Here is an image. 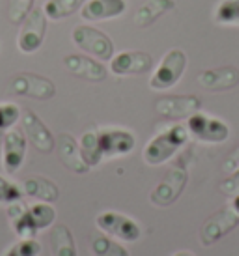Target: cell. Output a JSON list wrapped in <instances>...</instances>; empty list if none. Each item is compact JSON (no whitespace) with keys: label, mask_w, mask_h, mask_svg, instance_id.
Masks as SVG:
<instances>
[{"label":"cell","mask_w":239,"mask_h":256,"mask_svg":"<svg viewBox=\"0 0 239 256\" xmlns=\"http://www.w3.org/2000/svg\"><path fill=\"white\" fill-rule=\"evenodd\" d=\"M155 60L150 52L144 50H124L114 54L108 66V72L116 77H134V75H146L154 70Z\"/></svg>","instance_id":"obj_10"},{"label":"cell","mask_w":239,"mask_h":256,"mask_svg":"<svg viewBox=\"0 0 239 256\" xmlns=\"http://www.w3.org/2000/svg\"><path fill=\"white\" fill-rule=\"evenodd\" d=\"M36 0H10L8 6V19L15 26H21L22 21L30 15V12L34 10Z\"/></svg>","instance_id":"obj_28"},{"label":"cell","mask_w":239,"mask_h":256,"mask_svg":"<svg viewBox=\"0 0 239 256\" xmlns=\"http://www.w3.org/2000/svg\"><path fill=\"white\" fill-rule=\"evenodd\" d=\"M8 215H10V220H12V228H14L15 234L19 236V240L36 238L38 228H36L34 220L30 217L28 206L22 200L15 202V204H10L8 206Z\"/></svg>","instance_id":"obj_21"},{"label":"cell","mask_w":239,"mask_h":256,"mask_svg":"<svg viewBox=\"0 0 239 256\" xmlns=\"http://www.w3.org/2000/svg\"><path fill=\"white\" fill-rule=\"evenodd\" d=\"M234 210V212H236V214L239 215V194H236V196H234V200H232V206H230Z\"/></svg>","instance_id":"obj_34"},{"label":"cell","mask_w":239,"mask_h":256,"mask_svg":"<svg viewBox=\"0 0 239 256\" xmlns=\"http://www.w3.org/2000/svg\"><path fill=\"white\" fill-rule=\"evenodd\" d=\"M47 26H49V17L45 15L43 8H34L21 24L19 36H17V49L22 54L38 52L45 43Z\"/></svg>","instance_id":"obj_5"},{"label":"cell","mask_w":239,"mask_h":256,"mask_svg":"<svg viewBox=\"0 0 239 256\" xmlns=\"http://www.w3.org/2000/svg\"><path fill=\"white\" fill-rule=\"evenodd\" d=\"M239 226V215L234 212L232 208L218 210L217 214H213L210 219L206 220L200 228V245L202 247H211L218 243L222 238L234 232Z\"/></svg>","instance_id":"obj_9"},{"label":"cell","mask_w":239,"mask_h":256,"mask_svg":"<svg viewBox=\"0 0 239 256\" xmlns=\"http://www.w3.org/2000/svg\"><path fill=\"white\" fill-rule=\"evenodd\" d=\"M86 0H47L43 12L50 21H62L71 15L80 14Z\"/></svg>","instance_id":"obj_24"},{"label":"cell","mask_w":239,"mask_h":256,"mask_svg":"<svg viewBox=\"0 0 239 256\" xmlns=\"http://www.w3.org/2000/svg\"><path fill=\"white\" fill-rule=\"evenodd\" d=\"M58 154H60V161L66 168H70L75 174H86L90 170L88 163L84 161V157L80 154V146L78 140H75V136H71L70 133H62L58 136Z\"/></svg>","instance_id":"obj_18"},{"label":"cell","mask_w":239,"mask_h":256,"mask_svg":"<svg viewBox=\"0 0 239 256\" xmlns=\"http://www.w3.org/2000/svg\"><path fill=\"white\" fill-rule=\"evenodd\" d=\"M196 82L208 92H228L239 86V70L234 66H222L215 70H204L198 73Z\"/></svg>","instance_id":"obj_16"},{"label":"cell","mask_w":239,"mask_h":256,"mask_svg":"<svg viewBox=\"0 0 239 256\" xmlns=\"http://www.w3.org/2000/svg\"><path fill=\"white\" fill-rule=\"evenodd\" d=\"M24 192H22L21 185L14 184L12 180L0 176V204L2 206H10L15 202H21Z\"/></svg>","instance_id":"obj_30"},{"label":"cell","mask_w":239,"mask_h":256,"mask_svg":"<svg viewBox=\"0 0 239 256\" xmlns=\"http://www.w3.org/2000/svg\"><path fill=\"white\" fill-rule=\"evenodd\" d=\"M172 256H196L194 252H190V250H180V252H176V254Z\"/></svg>","instance_id":"obj_35"},{"label":"cell","mask_w":239,"mask_h":256,"mask_svg":"<svg viewBox=\"0 0 239 256\" xmlns=\"http://www.w3.org/2000/svg\"><path fill=\"white\" fill-rule=\"evenodd\" d=\"M189 182V172H187V163L185 159H182V163L178 161L172 168L168 170V174L155 185V189L150 194V202L155 208H168L176 202L182 192L185 191Z\"/></svg>","instance_id":"obj_3"},{"label":"cell","mask_w":239,"mask_h":256,"mask_svg":"<svg viewBox=\"0 0 239 256\" xmlns=\"http://www.w3.org/2000/svg\"><path fill=\"white\" fill-rule=\"evenodd\" d=\"M50 252L52 256H78L75 238L66 224H56L50 230Z\"/></svg>","instance_id":"obj_22"},{"label":"cell","mask_w":239,"mask_h":256,"mask_svg":"<svg viewBox=\"0 0 239 256\" xmlns=\"http://www.w3.org/2000/svg\"><path fill=\"white\" fill-rule=\"evenodd\" d=\"M96 226L99 228V232L126 243L138 242L142 236V228L138 226V222L131 217H127V215L118 214V212L99 214L96 217Z\"/></svg>","instance_id":"obj_6"},{"label":"cell","mask_w":239,"mask_h":256,"mask_svg":"<svg viewBox=\"0 0 239 256\" xmlns=\"http://www.w3.org/2000/svg\"><path fill=\"white\" fill-rule=\"evenodd\" d=\"M21 107L15 103H0V135L15 128L17 122H21Z\"/></svg>","instance_id":"obj_29"},{"label":"cell","mask_w":239,"mask_h":256,"mask_svg":"<svg viewBox=\"0 0 239 256\" xmlns=\"http://www.w3.org/2000/svg\"><path fill=\"white\" fill-rule=\"evenodd\" d=\"M99 146L105 159L126 157L136 146V136L127 129H105L99 131Z\"/></svg>","instance_id":"obj_15"},{"label":"cell","mask_w":239,"mask_h":256,"mask_svg":"<svg viewBox=\"0 0 239 256\" xmlns=\"http://www.w3.org/2000/svg\"><path fill=\"white\" fill-rule=\"evenodd\" d=\"M155 112L170 120H187L200 112L202 101L198 96H164L155 101Z\"/></svg>","instance_id":"obj_12"},{"label":"cell","mask_w":239,"mask_h":256,"mask_svg":"<svg viewBox=\"0 0 239 256\" xmlns=\"http://www.w3.org/2000/svg\"><path fill=\"white\" fill-rule=\"evenodd\" d=\"M8 252H12L14 256H40L42 254V243L36 242L34 238L19 240Z\"/></svg>","instance_id":"obj_31"},{"label":"cell","mask_w":239,"mask_h":256,"mask_svg":"<svg viewBox=\"0 0 239 256\" xmlns=\"http://www.w3.org/2000/svg\"><path fill=\"white\" fill-rule=\"evenodd\" d=\"M26 150H28V140L22 131L19 129L6 131L2 142V168L12 176L17 174L24 164Z\"/></svg>","instance_id":"obj_13"},{"label":"cell","mask_w":239,"mask_h":256,"mask_svg":"<svg viewBox=\"0 0 239 256\" xmlns=\"http://www.w3.org/2000/svg\"><path fill=\"white\" fill-rule=\"evenodd\" d=\"M178 6L176 0H146L134 14L133 21L138 28H148L154 22H157L162 15L174 12Z\"/></svg>","instance_id":"obj_19"},{"label":"cell","mask_w":239,"mask_h":256,"mask_svg":"<svg viewBox=\"0 0 239 256\" xmlns=\"http://www.w3.org/2000/svg\"><path fill=\"white\" fill-rule=\"evenodd\" d=\"M187 70V54L180 47L166 50L159 66L155 68L154 75L150 78V88L155 92L170 90L180 82Z\"/></svg>","instance_id":"obj_2"},{"label":"cell","mask_w":239,"mask_h":256,"mask_svg":"<svg viewBox=\"0 0 239 256\" xmlns=\"http://www.w3.org/2000/svg\"><path fill=\"white\" fill-rule=\"evenodd\" d=\"M21 126L22 133L26 136L32 146L42 154H50L56 148V138L52 135V131L47 128V124L30 108H24L21 114Z\"/></svg>","instance_id":"obj_11"},{"label":"cell","mask_w":239,"mask_h":256,"mask_svg":"<svg viewBox=\"0 0 239 256\" xmlns=\"http://www.w3.org/2000/svg\"><path fill=\"white\" fill-rule=\"evenodd\" d=\"M90 247L96 256H131L124 245H120V242H116L114 238L103 234V232L92 236Z\"/></svg>","instance_id":"obj_25"},{"label":"cell","mask_w":239,"mask_h":256,"mask_svg":"<svg viewBox=\"0 0 239 256\" xmlns=\"http://www.w3.org/2000/svg\"><path fill=\"white\" fill-rule=\"evenodd\" d=\"M64 66L71 75L90 82H103L108 77V70L105 64L90 54H68L64 58Z\"/></svg>","instance_id":"obj_14"},{"label":"cell","mask_w":239,"mask_h":256,"mask_svg":"<svg viewBox=\"0 0 239 256\" xmlns=\"http://www.w3.org/2000/svg\"><path fill=\"white\" fill-rule=\"evenodd\" d=\"M28 212L38 232L50 228L56 220V210L50 202H36L32 206H28Z\"/></svg>","instance_id":"obj_26"},{"label":"cell","mask_w":239,"mask_h":256,"mask_svg":"<svg viewBox=\"0 0 239 256\" xmlns=\"http://www.w3.org/2000/svg\"><path fill=\"white\" fill-rule=\"evenodd\" d=\"M239 168V144L236 148L228 154V157L224 159V163H222V172L226 174H232L234 170H238Z\"/></svg>","instance_id":"obj_33"},{"label":"cell","mask_w":239,"mask_h":256,"mask_svg":"<svg viewBox=\"0 0 239 256\" xmlns=\"http://www.w3.org/2000/svg\"><path fill=\"white\" fill-rule=\"evenodd\" d=\"M10 90L15 96L30 98V100L47 101L56 96V86L50 78L36 73H19L10 80Z\"/></svg>","instance_id":"obj_8"},{"label":"cell","mask_w":239,"mask_h":256,"mask_svg":"<svg viewBox=\"0 0 239 256\" xmlns=\"http://www.w3.org/2000/svg\"><path fill=\"white\" fill-rule=\"evenodd\" d=\"M127 12V0H86L80 17L86 22L118 19Z\"/></svg>","instance_id":"obj_17"},{"label":"cell","mask_w":239,"mask_h":256,"mask_svg":"<svg viewBox=\"0 0 239 256\" xmlns=\"http://www.w3.org/2000/svg\"><path fill=\"white\" fill-rule=\"evenodd\" d=\"M218 189H220V192L230 194V196L239 194V168L238 170H234L232 174H228V178L218 185Z\"/></svg>","instance_id":"obj_32"},{"label":"cell","mask_w":239,"mask_h":256,"mask_svg":"<svg viewBox=\"0 0 239 256\" xmlns=\"http://www.w3.org/2000/svg\"><path fill=\"white\" fill-rule=\"evenodd\" d=\"M189 136L187 126H182V124H174L161 133H157L142 152L144 163L150 166H161V164L168 163L170 159L176 157L178 152L189 142Z\"/></svg>","instance_id":"obj_1"},{"label":"cell","mask_w":239,"mask_h":256,"mask_svg":"<svg viewBox=\"0 0 239 256\" xmlns=\"http://www.w3.org/2000/svg\"><path fill=\"white\" fill-rule=\"evenodd\" d=\"M187 129L190 136L206 144H222L230 136V128L226 122L204 112H196L187 118Z\"/></svg>","instance_id":"obj_7"},{"label":"cell","mask_w":239,"mask_h":256,"mask_svg":"<svg viewBox=\"0 0 239 256\" xmlns=\"http://www.w3.org/2000/svg\"><path fill=\"white\" fill-rule=\"evenodd\" d=\"M21 189L24 196L38 200V202H56L60 198V189L58 185L49 178L43 176H30L21 184Z\"/></svg>","instance_id":"obj_20"},{"label":"cell","mask_w":239,"mask_h":256,"mask_svg":"<svg viewBox=\"0 0 239 256\" xmlns=\"http://www.w3.org/2000/svg\"><path fill=\"white\" fill-rule=\"evenodd\" d=\"M78 146H80V154H82V157H84V161L88 163L90 168L98 166L105 159L103 152H101V146H99V129L84 131L80 140H78Z\"/></svg>","instance_id":"obj_23"},{"label":"cell","mask_w":239,"mask_h":256,"mask_svg":"<svg viewBox=\"0 0 239 256\" xmlns=\"http://www.w3.org/2000/svg\"><path fill=\"white\" fill-rule=\"evenodd\" d=\"M213 19L217 24L239 26V0H220L215 8Z\"/></svg>","instance_id":"obj_27"},{"label":"cell","mask_w":239,"mask_h":256,"mask_svg":"<svg viewBox=\"0 0 239 256\" xmlns=\"http://www.w3.org/2000/svg\"><path fill=\"white\" fill-rule=\"evenodd\" d=\"M71 40L82 52L98 58L101 62H110L112 60L114 42L112 38L105 34L103 30L96 28V26H88V24H80V26L73 28Z\"/></svg>","instance_id":"obj_4"}]
</instances>
